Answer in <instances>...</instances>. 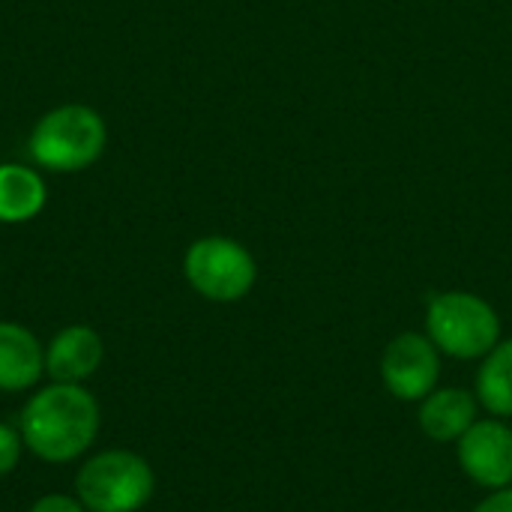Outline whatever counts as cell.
I'll return each mask as SVG.
<instances>
[{
    "mask_svg": "<svg viewBox=\"0 0 512 512\" xmlns=\"http://www.w3.org/2000/svg\"><path fill=\"white\" fill-rule=\"evenodd\" d=\"M18 432L33 456L51 465H63L84 456L96 441L99 405L84 384L51 381L21 408Z\"/></svg>",
    "mask_w": 512,
    "mask_h": 512,
    "instance_id": "1",
    "label": "cell"
},
{
    "mask_svg": "<svg viewBox=\"0 0 512 512\" xmlns=\"http://www.w3.org/2000/svg\"><path fill=\"white\" fill-rule=\"evenodd\" d=\"M108 141L105 120L87 105H60L30 132V159L45 171H81L93 165Z\"/></svg>",
    "mask_w": 512,
    "mask_h": 512,
    "instance_id": "2",
    "label": "cell"
},
{
    "mask_svg": "<svg viewBox=\"0 0 512 512\" xmlns=\"http://www.w3.org/2000/svg\"><path fill=\"white\" fill-rule=\"evenodd\" d=\"M156 489L147 459L132 450H102L78 468L75 492L87 512H138Z\"/></svg>",
    "mask_w": 512,
    "mask_h": 512,
    "instance_id": "3",
    "label": "cell"
},
{
    "mask_svg": "<svg viewBox=\"0 0 512 512\" xmlns=\"http://www.w3.org/2000/svg\"><path fill=\"white\" fill-rule=\"evenodd\" d=\"M426 327L435 348L459 360L486 357L501 339L498 312L483 297L465 291L438 294L429 303Z\"/></svg>",
    "mask_w": 512,
    "mask_h": 512,
    "instance_id": "4",
    "label": "cell"
},
{
    "mask_svg": "<svg viewBox=\"0 0 512 512\" xmlns=\"http://www.w3.org/2000/svg\"><path fill=\"white\" fill-rule=\"evenodd\" d=\"M183 273L201 297L216 303H234L252 291L258 267L249 249L237 240L201 237L189 246L183 258Z\"/></svg>",
    "mask_w": 512,
    "mask_h": 512,
    "instance_id": "5",
    "label": "cell"
},
{
    "mask_svg": "<svg viewBox=\"0 0 512 512\" xmlns=\"http://www.w3.org/2000/svg\"><path fill=\"white\" fill-rule=\"evenodd\" d=\"M441 357L432 339L420 333L396 336L381 360V378L387 390L402 402H423L432 390H438Z\"/></svg>",
    "mask_w": 512,
    "mask_h": 512,
    "instance_id": "6",
    "label": "cell"
},
{
    "mask_svg": "<svg viewBox=\"0 0 512 512\" xmlns=\"http://www.w3.org/2000/svg\"><path fill=\"white\" fill-rule=\"evenodd\" d=\"M462 471L486 486L507 489L512 483V429L501 420H477L459 441Z\"/></svg>",
    "mask_w": 512,
    "mask_h": 512,
    "instance_id": "7",
    "label": "cell"
},
{
    "mask_svg": "<svg viewBox=\"0 0 512 512\" xmlns=\"http://www.w3.org/2000/svg\"><path fill=\"white\" fill-rule=\"evenodd\" d=\"M102 339L93 327H63L45 348V375L57 384H84L102 363Z\"/></svg>",
    "mask_w": 512,
    "mask_h": 512,
    "instance_id": "8",
    "label": "cell"
},
{
    "mask_svg": "<svg viewBox=\"0 0 512 512\" xmlns=\"http://www.w3.org/2000/svg\"><path fill=\"white\" fill-rule=\"evenodd\" d=\"M45 375V348L39 339L12 321H0V390H30Z\"/></svg>",
    "mask_w": 512,
    "mask_h": 512,
    "instance_id": "9",
    "label": "cell"
},
{
    "mask_svg": "<svg viewBox=\"0 0 512 512\" xmlns=\"http://www.w3.org/2000/svg\"><path fill=\"white\" fill-rule=\"evenodd\" d=\"M474 423H477V402L465 390L456 387L432 390L420 405V426L438 444L459 441Z\"/></svg>",
    "mask_w": 512,
    "mask_h": 512,
    "instance_id": "10",
    "label": "cell"
},
{
    "mask_svg": "<svg viewBox=\"0 0 512 512\" xmlns=\"http://www.w3.org/2000/svg\"><path fill=\"white\" fill-rule=\"evenodd\" d=\"M45 201L48 189L36 168H24L18 162L0 165V222H30L33 216L42 213Z\"/></svg>",
    "mask_w": 512,
    "mask_h": 512,
    "instance_id": "11",
    "label": "cell"
},
{
    "mask_svg": "<svg viewBox=\"0 0 512 512\" xmlns=\"http://www.w3.org/2000/svg\"><path fill=\"white\" fill-rule=\"evenodd\" d=\"M477 393L492 414L512 417V339L498 342L486 354V363L477 378Z\"/></svg>",
    "mask_w": 512,
    "mask_h": 512,
    "instance_id": "12",
    "label": "cell"
},
{
    "mask_svg": "<svg viewBox=\"0 0 512 512\" xmlns=\"http://www.w3.org/2000/svg\"><path fill=\"white\" fill-rule=\"evenodd\" d=\"M21 432L9 423H0V477L12 474L18 468V459H21Z\"/></svg>",
    "mask_w": 512,
    "mask_h": 512,
    "instance_id": "13",
    "label": "cell"
},
{
    "mask_svg": "<svg viewBox=\"0 0 512 512\" xmlns=\"http://www.w3.org/2000/svg\"><path fill=\"white\" fill-rule=\"evenodd\" d=\"M30 512H87V507L78 501V498H69V495H60V492H54V495H42Z\"/></svg>",
    "mask_w": 512,
    "mask_h": 512,
    "instance_id": "14",
    "label": "cell"
},
{
    "mask_svg": "<svg viewBox=\"0 0 512 512\" xmlns=\"http://www.w3.org/2000/svg\"><path fill=\"white\" fill-rule=\"evenodd\" d=\"M474 512H512V489H495V495H489Z\"/></svg>",
    "mask_w": 512,
    "mask_h": 512,
    "instance_id": "15",
    "label": "cell"
}]
</instances>
